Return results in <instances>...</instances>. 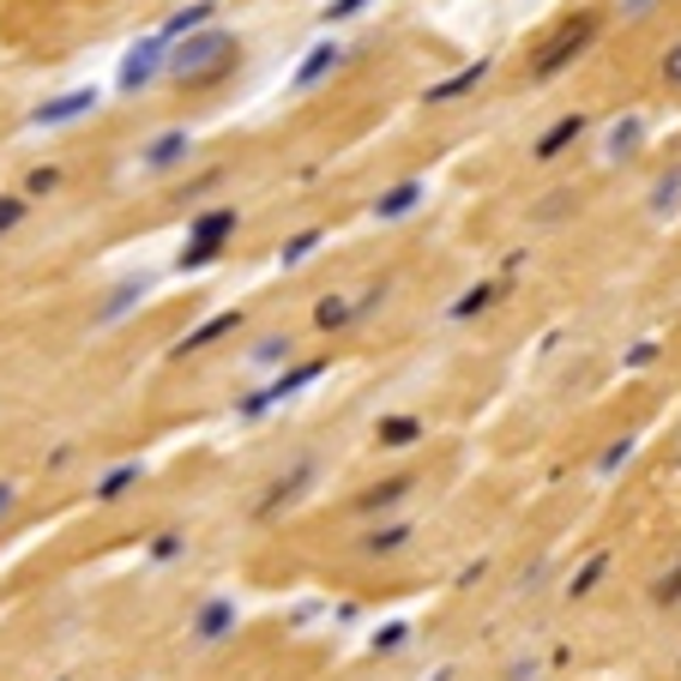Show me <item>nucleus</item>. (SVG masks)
<instances>
[{"label": "nucleus", "instance_id": "f8f14e48", "mask_svg": "<svg viewBox=\"0 0 681 681\" xmlns=\"http://www.w3.org/2000/svg\"><path fill=\"white\" fill-rule=\"evenodd\" d=\"M187 151H194V133H187V127H163L158 139L139 145V170L145 175H170L175 163H187Z\"/></svg>", "mask_w": 681, "mask_h": 681}, {"label": "nucleus", "instance_id": "a878e982", "mask_svg": "<svg viewBox=\"0 0 681 681\" xmlns=\"http://www.w3.org/2000/svg\"><path fill=\"white\" fill-rule=\"evenodd\" d=\"M657 356H664V344L657 338H633L628 350H621V374H640V368H652Z\"/></svg>", "mask_w": 681, "mask_h": 681}, {"label": "nucleus", "instance_id": "ddd939ff", "mask_svg": "<svg viewBox=\"0 0 681 681\" xmlns=\"http://www.w3.org/2000/svg\"><path fill=\"white\" fill-rule=\"evenodd\" d=\"M422 199H429V182H422V175H398V182H386L381 199H374V223H405Z\"/></svg>", "mask_w": 681, "mask_h": 681}, {"label": "nucleus", "instance_id": "cd10ccee", "mask_svg": "<svg viewBox=\"0 0 681 681\" xmlns=\"http://www.w3.org/2000/svg\"><path fill=\"white\" fill-rule=\"evenodd\" d=\"M405 488H410V476H393V483H374L362 500H356V507H362V512H374V507H393V500L405 495Z\"/></svg>", "mask_w": 681, "mask_h": 681}, {"label": "nucleus", "instance_id": "7ed1b4c3", "mask_svg": "<svg viewBox=\"0 0 681 681\" xmlns=\"http://www.w3.org/2000/svg\"><path fill=\"white\" fill-rule=\"evenodd\" d=\"M163 66H170V37H163V30H151V37H139L127 54H121V66H115V91H121V97L151 91V85L163 79Z\"/></svg>", "mask_w": 681, "mask_h": 681}, {"label": "nucleus", "instance_id": "5701e85b", "mask_svg": "<svg viewBox=\"0 0 681 681\" xmlns=\"http://www.w3.org/2000/svg\"><path fill=\"white\" fill-rule=\"evenodd\" d=\"M139 476H145V465H139V459H127V465H115V471H109L103 483L91 488V495H97V500H115L121 488H133V483H139Z\"/></svg>", "mask_w": 681, "mask_h": 681}, {"label": "nucleus", "instance_id": "39448f33", "mask_svg": "<svg viewBox=\"0 0 681 681\" xmlns=\"http://www.w3.org/2000/svg\"><path fill=\"white\" fill-rule=\"evenodd\" d=\"M97 109H103V91H97V85H73V91L42 97V103L30 109V127H37V133H61V127H73V121L97 115Z\"/></svg>", "mask_w": 681, "mask_h": 681}, {"label": "nucleus", "instance_id": "72a5a7b5", "mask_svg": "<svg viewBox=\"0 0 681 681\" xmlns=\"http://www.w3.org/2000/svg\"><path fill=\"white\" fill-rule=\"evenodd\" d=\"M633 446H640V434H628V441H616L609 453H603V471H616V465H628L633 459Z\"/></svg>", "mask_w": 681, "mask_h": 681}, {"label": "nucleus", "instance_id": "473e14b6", "mask_svg": "<svg viewBox=\"0 0 681 681\" xmlns=\"http://www.w3.org/2000/svg\"><path fill=\"white\" fill-rule=\"evenodd\" d=\"M277 356L289 362V356H296V344H289V338H265L260 350H253V362H277Z\"/></svg>", "mask_w": 681, "mask_h": 681}, {"label": "nucleus", "instance_id": "2eb2a0df", "mask_svg": "<svg viewBox=\"0 0 681 681\" xmlns=\"http://www.w3.org/2000/svg\"><path fill=\"white\" fill-rule=\"evenodd\" d=\"M206 25H218V0H187L182 13H170L158 30L170 42H182V37H194V30H206Z\"/></svg>", "mask_w": 681, "mask_h": 681}, {"label": "nucleus", "instance_id": "a211bd4d", "mask_svg": "<svg viewBox=\"0 0 681 681\" xmlns=\"http://www.w3.org/2000/svg\"><path fill=\"white\" fill-rule=\"evenodd\" d=\"M230 182V170L223 163H206L199 175H187V182H175V206H199V199H211L218 187Z\"/></svg>", "mask_w": 681, "mask_h": 681}, {"label": "nucleus", "instance_id": "1a4fd4ad", "mask_svg": "<svg viewBox=\"0 0 681 681\" xmlns=\"http://www.w3.org/2000/svg\"><path fill=\"white\" fill-rule=\"evenodd\" d=\"M236 230H242V211H236V206L194 211V218H187V248H223V253H230Z\"/></svg>", "mask_w": 681, "mask_h": 681}, {"label": "nucleus", "instance_id": "aec40b11", "mask_svg": "<svg viewBox=\"0 0 681 681\" xmlns=\"http://www.w3.org/2000/svg\"><path fill=\"white\" fill-rule=\"evenodd\" d=\"M640 145H645V121H640V115H621L616 127H609V158H616V163L633 158Z\"/></svg>", "mask_w": 681, "mask_h": 681}, {"label": "nucleus", "instance_id": "9b49d317", "mask_svg": "<svg viewBox=\"0 0 681 681\" xmlns=\"http://www.w3.org/2000/svg\"><path fill=\"white\" fill-rule=\"evenodd\" d=\"M500 296H507V284H500V277H476V284H465L459 296L446 301V326H476V320H483Z\"/></svg>", "mask_w": 681, "mask_h": 681}, {"label": "nucleus", "instance_id": "c9c22d12", "mask_svg": "<svg viewBox=\"0 0 681 681\" xmlns=\"http://www.w3.org/2000/svg\"><path fill=\"white\" fill-rule=\"evenodd\" d=\"M645 7H652V0H621V18H640Z\"/></svg>", "mask_w": 681, "mask_h": 681}, {"label": "nucleus", "instance_id": "dca6fc26", "mask_svg": "<svg viewBox=\"0 0 681 681\" xmlns=\"http://www.w3.org/2000/svg\"><path fill=\"white\" fill-rule=\"evenodd\" d=\"M308 483H314V459H301V465H296V471H289V476H277V483L265 488V500H260V519H272L277 507H289V500H296V495H301V488H308Z\"/></svg>", "mask_w": 681, "mask_h": 681}, {"label": "nucleus", "instance_id": "c85d7f7f", "mask_svg": "<svg viewBox=\"0 0 681 681\" xmlns=\"http://www.w3.org/2000/svg\"><path fill=\"white\" fill-rule=\"evenodd\" d=\"M223 260V248H187L182 242V253H175V272H206V265H218Z\"/></svg>", "mask_w": 681, "mask_h": 681}, {"label": "nucleus", "instance_id": "f704fd0d", "mask_svg": "<svg viewBox=\"0 0 681 681\" xmlns=\"http://www.w3.org/2000/svg\"><path fill=\"white\" fill-rule=\"evenodd\" d=\"M223 628H230V609H223V603H211V609H206V621H199V633L211 640V633H223Z\"/></svg>", "mask_w": 681, "mask_h": 681}, {"label": "nucleus", "instance_id": "e433bc0d", "mask_svg": "<svg viewBox=\"0 0 681 681\" xmlns=\"http://www.w3.org/2000/svg\"><path fill=\"white\" fill-rule=\"evenodd\" d=\"M13 495H18L13 483H0V519H7V507H13Z\"/></svg>", "mask_w": 681, "mask_h": 681}, {"label": "nucleus", "instance_id": "4be33fe9", "mask_svg": "<svg viewBox=\"0 0 681 681\" xmlns=\"http://www.w3.org/2000/svg\"><path fill=\"white\" fill-rule=\"evenodd\" d=\"M393 277H374V284L362 289V296H350L356 301V326H368V314H374V308H386V301H393Z\"/></svg>", "mask_w": 681, "mask_h": 681}, {"label": "nucleus", "instance_id": "c756f323", "mask_svg": "<svg viewBox=\"0 0 681 681\" xmlns=\"http://www.w3.org/2000/svg\"><path fill=\"white\" fill-rule=\"evenodd\" d=\"M676 206H681V170L664 175V182L652 187V211H657V218H664V211H676Z\"/></svg>", "mask_w": 681, "mask_h": 681}, {"label": "nucleus", "instance_id": "4468645a", "mask_svg": "<svg viewBox=\"0 0 681 681\" xmlns=\"http://www.w3.org/2000/svg\"><path fill=\"white\" fill-rule=\"evenodd\" d=\"M145 296H151V277H121V284L115 289H109V296L103 301H97V314H91V326H121V320H127L133 314V308H139V301Z\"/></svg>", "mask_w": 681, "mask_h": 681}, {"label": "nucleus", "instance_id": "7c9ffc66", "mask_svg": "<svg viewBox=\"0 0 681 681\" xmlns=\"http://www.w3.org/2000/svg\"><path fill=\"white\" fill-rule=\"evenodd\" d=\"M657 79H664L669 91H681V37L664 49V61H657Z\"/></svg>", "mask_w": 681, "mask_h": 681}, {"label": "nucleus", "instance_id": "20e7f679", "mask_svg": "<svg viewBox=\"0 0 681 681\" xmlns=\"http://www.w3.org/2000/svg\"><path fill=\"white\" fill-rule=\"evenodd\" d=\"M320 374H326V362H320V356H308V362H289L284 374H277V381L253 386V393L242 398V405H236V417H242V422H260V417H265V410H272V405H284V398L308 393V386H314Z\"/></svg>", "mask_w": 681, "mask_h": 681}, {"label": "nucleus", "instance_id": "bb28decb", "mask_svg": "<svg viewBox=\"0 0 681 681\" xmlns=\"http://www.w3.org/2000/svg\"><path fill=\"white\" fill-rule=\"evenodd\" d=\"M368 7H374V0H326V7H320V25H350V18H362Z\"/></svg>", "mask_w": 681, "mask_h": 681}, {"label": "nucleus", "instance_id": "b1692460", "mask_svg": "<svg viewBox=\"0 0 681 681\" xmlns=\"http://www.w3.org/2000/svg\"><path fill=\"white\" fill-rule=\"evenodd\" d=\"M61 182H66V175L54 170V163H37V170L25 175V187H18V194H25V199H49V194H61Z\"/></svg>", "mask_w": 681, "mask_h": 681}, {"label": "nucleus", "instance_id": "6ab92c4d", "mask_svg": "<svg viewBox=\"0 0 681 681\" xmlns=\"http://www.w3.org/2000/svg\"><path fill=\"white\" fill-rule=\"evenodd\" d=\"M320 248H326V230H320V223H314V230H296V236L277 248V265H284V272H296V265H301V260H314Z\"/></svg>", "mask_w": 681, "mask_h": 681}, {"label": "nucleus", "instance_id": "423d86ee", "mask_svg": "<svg viewBox=\"0 0 681 681\" xmlns=\"http://www.w3.org/2000/svg\"><path fill=\"white\" fill-rule=\"evenodd\" d=\"M495 79V54H476V61L453 66L446 79H434L429 91H422V109H446V103H465V97H476L483 85Z\"/></svg>", "mask_w": 681, "mask_h": 681}, {"label": "nucleus", "instance_id": "393cba45", "mask_svg": "<svg viewBox=\"0 0 681 681\" xmlns=\"http://www.w3.org/2000/svg\"><path fill=\"white\" fill-rule=\"evenodd\" d=\"M25 218H30V199L25 194H0V242L13 236V230H25Z\"/></svg>", "mask_w": 681, "mask_h": 681}, {"label": "nucleus", "instance_id": "2f4dec72", "mask_svg": "<svg viewBox=\"0 0 681 681\" xmlns=\"http://www.w3.org/2000/svg\"><path fill=\"white\" fill-rule=\"evenodd\" d=\"M405 537H410L405 524H393V531H374V537H368V555H393V549H398V543H405Z\"/></svg>", "mask_w": 681, "mask_h": 681}, {"label": "nucleus", "instance_id": "f3484780", "mask_svg": "<svg viewBox=\"0 0 681 681\" xmlns=\"http://www.w3.org/2000/svg\"><path fill=\"white\" fill-rule=\"evenodd\" d=\"M350 326H356V301L344 296V289H332V296L314 301V332L332 338V332H350Z\"/></svg>", "mask_w": 681, "mask_h": 681}, {"label": "nucleus", "instance_id": "f03ea898", "mask_svg": "<svg viewBox=\"0 0 681 681\" xmlns=\"http://www.w3.org/2000/svg\"><path fill=\"white\" fill-rule=\"evenodd\" d=\"M603 25L609 18L597 13V7H579V13H567L561 25L549 30V37L531 49V66H524V85L531 91H543V85H555V79H567L579 61H585L591 49H597V37H603Z\"/></svg>", "mask_w": 681, "mask_h": 681}, {"label": "nucleus", "instance_id": "6e6552de", "mask_svg": "<svg viewBox=\"0 0 681 681\" xmlns=\"http://www.w3.org/2000/svg\"><path fill=\"white\" fill-rule=\"evenodd\" d=\"M236 326H248V314H242V308H218V314H206L194 332H182V338L170 344V362H187V356L211 350V344H223Z\"/></svg>", "mask_w": 681, "mask_h": 681}, {"label": "nucleus", "instance_id": "9d476101", "mask_svg": "<svg viewBox=\"0 0 681 681\" xmlns=\"http://www.w3.org/2000/svg\"><path fill=\"white\" fill-rule=\"evenodd\" d=\"M585 133H591V115H579V109H573V115H555L549 127H543L537 139H531V163H555V158H567V151H573V145L585 139Z\"/></svg>", "mask_w": 681, "mask_h": 681}, {"label": "nucleus", "instance_id": "f257e3e1", "mask_svg": "<svg viewBox=\"0 0 681 681\" xmlns=\"http://www.w3.org/2000/svg\"><path fill=\"white\" fill-rule=\"evenodd\" d=\"M236 66H242V37L223 30V25H206V30H194V37L170 42L163 79H170L175 91H211V85H223Z\"/></svg>", "mask_w": 681, "mask_h": 681}, {"label": "nucleus", "instance_id": "412c9836", "mask_svg": "<svg viewBox=\"0 0 681 681\" xmlns=\"http://www.w3.org/2000/svg\"><path fill=\"white\" fill-rule=\"evenodd\" d=\"M422 434H429V422H422V417H386L381 429H374V441H381V446H410V441H422Z\"/></svg>", "mask_w": 681, "mask_h": 681}, {"label": "nucleus", "instance_id": "0eeeda50", "mask_svg": "<svg viewBox=\"0 0 681 681\" xmlns=\"http://www.w3.org/2000/svg\"><path fill=\"white\" fill-rule=\"evenodd\" d=\"M344 61H350V49H344L338 37H320L314 49L301 54V66H296V73H289V91H296V97H314L320 85H326L332 73L344 66Z\"/></svg>", "mask_w": 681, "mask_h": 681}]
</instances>
